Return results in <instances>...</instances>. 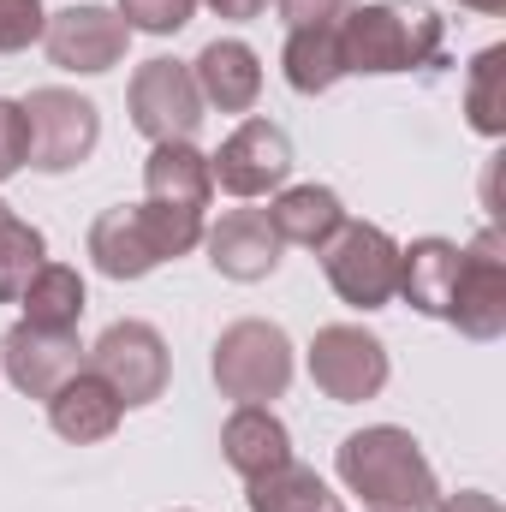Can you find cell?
I'll return each mask as SVG.
<instances>
[{
	"label": "cell",
	"instance_id": "obj_22",
	"mask_svg": "<svg viewBox=\"0 0 506 512\" xmlns=\"http://www.w3.org/2000/svg\"><path fill=\"white\" fill-rule=\"evenodd\" d=\"M280 66H286V84H292L298 96H322V90H334V84L346 78L340 30H334V24L292 30V36H286V54H280Z\"/></svg>",
	"mask_w": 506,
	"mask_h": 512
},
{
	"label": "cell",
	"instance_id": "obj_7",
	"mask_svg": "<svg viewBox=\"0 0 506 512\" xmlns=\"http://www.w3.org/2000/svg\"><path fill=\"white\" fill-rule=\"evenodd\" d=\"M322 274L352 310H381L399 292V245L370 221H346L322 245Z\"/></svg>",
	"mask_w": 506,
	"mask_h": 512
},
{
	"label": "cell",
	"instance_id": "obj_14",
	"mask_svg": "<svg viewBox=\"0 0 506 512\" xmlns=\"http://www.w3.org/2000/svg\"><path fill=\"white\" fill-rule=\"evenodd\" d=\"M203 245H209L215 274H227L239 286L268 280L280 268V251H286L280 233H274V221H268V209H233V215H221L215 227H203Z\"/></svg>",
	"mask_w": 506,
	"mask_h": 512
},
{
	"label": "cell",
	"instance_id": "obj_10",
	"mask_svg": "<svg viewBox=\"0 0 506 512\" xmlns=\"http://www.w3.org/2000/svg\"><path fill=\"white\" fill-rule=\"evenodd\" d=\"M90 370L120 393V405H155L167 393V340L149 322H114L90 346Z\"/></svg>",
	"mask_w": 506,
	"mask_h": 512
},
{
	"label": "cell",
	"instance_id": "obj_19",
	"mask_svg": "<svg viewBox=\"0 0 506 512\" xmlns=\"http://www.w3.org/2000/svg\"><path fill=\"white\" fill-rule=\"evenodd\" d=\"M268 221H274L280 245L322 251V245H328V239L346 227V203H340L328 185H292V191H280V197H274Z\"/></svg>",
	"mask_w": 506,
	"mask_h": 512
},
{
	"label": "cell",
	"instance_id": "obj_12",
	"mask_svg": "<svg viewBox=\"0 0 506 512\" xmlns=\"http://www.w3.org/2000/svg\"><path fill=\"white\" fill-rule=\"evenodd\" d=\"M292 173V137L274 120H245L221 143V155H209V179L227 197H268L280 191Z\"/></svg>",
	"mask_w": 506,
	"mask_h": 512
},
{
	"label": "cell",
	"instance_id": "obj_9",
	"mask_svg": "<svg viewBox=\"0 0 506 512\" xmlns=\"http://www.w3.org/2000/svg\"><path fill=\"white\" fill-rule=\"evenodd\" d=\"M310 382L322 387L334 405L376 399L387 387V346L370 328H358V322L316 328V340H310Z\"/></svg>",
	"mask_w": 506,
	"mask_h": 512
},
{
	"label": "cell",
	"instance_id": "obj_17",
	"mask_svg": "<svg viewBox=\"0 0 506 512\" xmlns=\"http://www.w3.org/2000/svg\"><path fill=\"white\" fill-rule=\"evenodd\" d=\"M143 191L155 203H173V209H209L215 197V179H209V155L197 143H155L149 161H143Z\"/></svg>",
	"mask_w": 506,
	"mask_h": 512
},
{
	"label": "cell",
	"instance_id": "obj_1",
	"mask_svg": "<svg viewBox=\"0 0 506 512\" xmlns=\"http://www.w3.org/2000/svg\"><path fill=\"white\" fill-rule=\"evenodd\" d=\"M340 483L352 495H364V507L376 512H435V501H441L435 465L393 423L358 429L340 441Z\"/></svg>",
	"mask_w": 506,
	"mask_h": 512
},
{
	"label": "cell",
	"instance_id": "obj_32",
	"mask_svg": "<svg viewBox=\"0 0 506 512\" xmlns=\"http://www.w3.org/2000/svg\"><path fill=\"white\" fill-rule=\"evenodd\" d=\"M459 6H471V12H506V0H459Z\"/></svg>",
	"mask_w": 506,
	"mask_h": 512
},
{
	"label": "cell",
	"instance_id": "obj_23",
	"mask_svg": "<svg viewBox=\"0 0 506 512\" xmlns=\"http://www.w3.org/2000/svg\"><path fill=\"white\" fill-rule=\"evenodd\" d=\"M251 512H346V501L298 459L251 477Z\"/></svg>",
	"mask_w": 506,
	"mask_h": 512
},
{
	"label": "cell",
	"instance_id": "obj_29",
	"mask_svg": "<svg viewBox=\"0 0 506 512\" xmlns=\"http://www.w3.org/2000/svg\"><path fill=\"white\" fill-rule=\"evenodd\" d=\"M352 12V0H280L286 30H310V24H340Z\"/></svg>",
	"mask_w": 506,
	"mask_h": 512
},
{
	"label": "cell",
	"instance_id": "obj_24",
	"mask_svg": "<svg viewBox=\"0 0 506 512\" xmlns=\"http://www.w3.org/2000/svg\"><path fill=\"white\" fill-rule=\"evenodd\" d=\"M42 262H48L42 233H36L30 221H18V215L0 203V304H18L24 286H30V274H36Z\"/></svg>",
	"mask_w": 506,
	"mask_h": 512
},
{
	"label": "cell",
	"instance_id": "obj_3",
	"mask_svg": "<svg viewBox=\"0 0 506 512\" xmlns=\"http://www.w3.org/2000/svg\"><path fill=\"white\" fill-rule=\"evenodd\" d=\"M340 54L346 72H417L441 60V18L423 0H376V6H352L340 24Z\"/></svg>",
	"mask_w": 506,
	"mask_h": 512
},
{
	"label": "cell",
	"instance_id": "obj_15",
	"mask_svg": "<svg viewBox=\"0 0 506 512\" xmlns=\"http://www.w3.org/2000/svg\"><path fill=\"white\" fill-rule=\"evenodd\" d=\"M191 78L203 90V108H221V114H251L256 96H262V60H256L251 42H239V36L209 42L191 60Z\"/></svg>",
	"mask_w": 506,
	"mask_h": 512
},
{
	"label": "cell",
	"instance_id": "obj_6",
	"mask_svg": "<svg viewBox=\"0 0 506 512\" xmlns=\"http://www.w3.org/2000/svg\"><path fill=\"white\" fill-rule=\"evenodd\" d=\"M126 108L149 143H197L203 131V90L185 60H143L131 72Z\"/></svg>",
	"mask_w": 506,
	"mask_h": 512
},
{
	"label": "cell",
	"instance_id": "obj_13",
	"mask_svg": "<svg viewBox=\"0 0 506 512\" xmlns=\"http://www.w3.org/2000/svg\"><path fill=\"white\" fill-rule=\"evenodd\" d=\"M0 364H6V382L30 399H48L66 376L84 370V346H78V328L72 334H54V328H30V322H12L6 340H0Z\"/></svg>",
	"mask_w": 506,
	"mask_h": 512
},
{
	"label": "cell",
	"instance_id": "obj_27",
	"mask_svg": "<svg viewBox=\"0 0 506 512\" xmlns=\"http://www.w3.org/2000/svg\"><path fill=\"white\" fill-rule=\"evenodd\" d=\"M42 24H48L42 0H0V54H18V48L42 42Z\"/></svg>",
	"mask_w": 506,
	"mask_h": 512
},
{
	"label": "cell",
	"instance_id": "obj_20",
	"mask_svg": "<svg viewBox=\"0 0 506 512\" xmlns=\"http://www.w3.org/2000/svg\"><path fill=\"white\" fill-rule=\"evenodd\" d=\"M453 280H459V245L453 239H417L411 251H399V292L393 298H405L423 316H447Z\"/></svg>",
	"mask_w": 506,
	"mask_h": 512
},
{
	"label": "cell",
	"instance_id": "obj_2",
	"mask_svg": "<svg viewBox=\"0 0 506 512\" xmlns=\"http://www.w3.org/2000/svg\"><path fill=\"white\" fill-rule=\"evenodd\" d=\"M203 245V215L197 209H173V203H120L90 227V256L108 280H143L161 262L197 251Z\"/></svg>",
	"mask_w": 506,
	"mask_h": 512
},
{
	"label": "cell",
	"instance_id": "obj_21",
	"mask_svg": "<svg viewBox=\"0 0 506 512\" xmlns=\"http://www.w3.org/2000/svg\"><path fill=\"white\" fill-rule=\"evenodd\" d=\"M18 304H24V322H30V328L72 334L78 316H84V304H90V292H84V274H78L72 262H42V268L30 274V286H24Z\"/></svg>",
	"mask_w": 506,
	"mask_h": 512
},
{
	"label": "cell",
	"instance_id": "obj_4",
	"mask_svg": "<svg viewBox=\"0 0 506 512\" xmlns=\"http://www.w3.org/2000/svg\"><path fill=\"white\" fill-rule=\"evenodd\" d=\"M292 382V340L280 322H233L215 340V387L239 405L280 399Z\"/></svg>",
	"mask_w": 506,
	"mask_h": 512
},
{
	"label": "cell",
	"instance_id": "obj_30",
	"mask_svg": "<svg viewBox=\"0 0 506 512\" xmlns=\"http://www.w3.org/2000/svg\"><path fill=\"white\" fill-rule=\"evenodd\" d=\"M435 512H501V501L483 495V489H459V495H441Z\"/></svg>",
	"mask_w": 506,
	"mask_h": 512
},
{
	"label": "cell",
	"instance_id": "obj_16",
	"mask_svg": "<svg viewBox=\"0 0 506 512\" xmlns=\"http://www.w3.org/2000/svg\"><path fill=\"white\" fill-rule=\"evenodd\" d=\"M120 417H126V405H120V393L102 382L96 370H78V376H66V382L48 393V423H54V435H66V441H108L114 429H120Z\"/></svg>",
	"mask_w": 506,
	"mask_h": 512
},
{
	"label": "cell",
	"instance_id": "obj_18",
	"mask_svg": "<svg viewBox=\"0 0 506 512\" xmlns=\"http://www.w3.org/2000/svg\"><path fill=\"white\" fill-rule=\"evenodd\" d=\"M221 453L251 483V477H262V471H274V465L292 459V435H286V423L268 405H239L227 417V429H221Z\"/></svg>",
	"mask_w": 506,
	"mask_h": 512
},
{
	"label": "cell",
	"instance_id": "obj_25",
	"mask_svg": "<svg viewBox=\"0 0 506 512\" xmlns=\"http://www.w3.org/2000/svg\"><path fill=\"white\" fill-rule=\"evenodd\" d=\"M465 114L483 137H501L506 131V48H483L471 60V78H465Z\"/></svg>",
	"mask_w": 506,
	"mask_h": 512
},
{
	"label": "cell",
	"instance_id": "obj_31",
	"mask_svg": "<svg viewBox=\"0 0 506 512\" xmlns=\"http://www.w3.org/2000/svg\"><path fill=\"white\" fill-rule=\"evenodd\" d=\"M268 0H209V12L215 18H233V24H245V18H256Z\"/></svg>",
	"mask_w": 506,
	"mask_h": 512
},
{
	"label": "cell",
	"instance_id": "obj_26",
	"mask_svg": "<svg viewBox=\"0 0 506 512\" xmlns=\"http://www.w3.org/2000/svg\"><path fill=\"white\" fill-rule=\"evenodd\" d=\"M114 12L126 18V30H143V36H173V30H185V24H191L197 0H120Z\"/></svg>",
	"mask_w": 506,
	"mask_h": 512
},
{
	"label": "cell",
	"instance_id": "obj_5",
	"mask_svg": "<svg viewBox=\"0 0 506 512\" xmlns=\"http://www.w3.org/2000/svg\"><path fill=\"white\" fill-rule=\"evenodd\" d=\"M24 131H30V167L36 173H72L96 155L102 143V114L78 90H30L24 102Z\"/></svg>",
	"mask_w": 506,
	"mask_h": 512
},
{
	"label": "cell",
	"instance_id": "obj_28",
	"mask_svg": "<svg viewBox=\"0 0 506 512\" xmlns=\"http://www.w3.org/2000/svg\"><path fill=\"white\" fill-rule=\"evenodd\" d=\"M30 167V131H24V108L18 102H0V185Z\"/></svg>",
	"mask_w": 506,
	"mask_h": 512
},
{
	"label": "cell",
	"instance_id": "obj_11",
	"mask_svg": "<svg viewBox=\"0 0 506 512\" xmlns=\"http://www.w3.org/2000/svg\"><path fill=\"white\" fill-rule=\"evenodd\" d=\"M42 48H48V60H54L60 72L96 78V72H114V66L126 60L131 30H126V18L108 12V6H66V12H48Z\"/></svg>",
	"mask_w": 506,
	"mask_h": 512
},
{
	"label": "cell",
	"instance_id": "obj_8",
	"mask_svg": "<svg viewBox=\"0 0 506 512\" xmlns=\"http://www.w3.org/2000/svg\"><path fill=\"white\" fill-rule=\"evenodd\" d=\"M465 340H501L506 334V239L489 227L471 245H459V280L447 298V316Z\"/></svg>",
	"mask_w": 506,
	"mask_h": 512
}]
</instances>
